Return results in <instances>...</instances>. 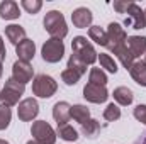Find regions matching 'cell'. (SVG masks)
I'll return each instance as SVG.
<instances>
[{
	"mask_svg": "<svg viewBox=\"0 0 146 144\" xmlns=\"http://www.w3.org/2000/svg\"><path fill=\"white\" fill-rule=\"evenodd\" d=\"M44 29L53 39H63L68 34V27H66V20L63 17V14L60 10H49L44 15Z\"/></svg>",
	"mask_w": 146,
	"mask_h": 144,
	"instance_id": "1",
	"label": "cell"
},
{
	"mask_svg": "<svg viewBox=\"0 0 146 144\" xmlns=\"http://www.w3.org/2000/svg\"><path fill=\"white\" fill-rule=\"evenodd\" d=\"M24 92H26V85L15 81L14 78H9L5 81L2 92H0V102H2V105H5V107H9V108L17 105L19 98L24 95Z\"/></svg>",
	"mask_w": 146,
	"mask_h": 144,
	"instance_id": "2",
	"label": "cell"
},
{
	"mask_svg": "<svg viewBox=\"0 0 146 144\" xmlns=\"http://www.w3.org/2000/svg\"><path fill=\"white\" fill-rule=\"evenodd\" d=\"M72 49H73V54H76V56H78L85 65H94V63L99 59L97 51H95V49H94V46L87 41V37H83V36L73 37Z\"/></svg>",
	"mask_w": 146,
	"mask_h": 144,
	"instance_id": "3",
	"label": "cell"
},
{
	"mask_svg": "<svg viewBox=\"0 0 146 144\" xmlns=\"http://www.w3.org/2000/svg\"><path fill=\"white\" fill-rule=\"evenodd\" d=\"M56 90H58V83L49 75L41 73L33 80V93L39 98H49L56 93Z\"/></svg>",
	"mask_w": 146,
	"mask_h": 144,
	"instance_id": "4",
	"label": "cell"
},
{
	"mask_svg": "<svg viewBox=\"0 0 146 144\" xmlns=\"http://www.w3.org/2000/svg\"><path fill=\"white\" fill-rule=\"evenodd\" d=\"M41 54H42V59L46 63H58L63 59L65 56V44L61 39H48L42 48H41Z\"/></svg>",
	"mask_w": 146,
	"mask_h": 144,
	"instance_id": "5",
	"label": "cell"
},
{
	"mask_svg": "<svg viewBox=\"0 0 146 144\" xmlns=\"http://www.w3.org/2000/svg\"><path fill=\"white\" fill-rule=\"evenodd\" d=\"M31 134H33L34 141L39 144H54L56 143V137H58L56 132L53 131V127L46 120H36V122H33Z\"/></svg>",
	"mask_w": 146,
	"mask_h": 144,
	"instance_id": "6",
	"label": "cell"
},
{
	"mask_svg": "<svg viewBox=\"0 0 146 144\" xmlns=\"http://www.w3.org/2000/svg\"><path fill=\"white\" fill-rule=\"evenodd\" d=\"M127 17H126V20H124V24H126V27H131V29H145L146 27V17H145V10L139 7V5H136L134 2L129 5V9H127Z\"/></svg>",
	"mask_w": 146,
	"mask_h": 144,
	"instance_id": "7",
	"label": "cell"
},
{
	"mask_svg": "<svg viewBox=\"0 0 146 144\" xmlns=\"http://www.w3.org/2000/svg\"><path fill=\"white\" fill-rule=\"evenodd\" d=\"M83 97L87 102L92 104H104L109 98V92L106 87L102 85H95V83H87L83 88Z\"/></svg>",
	"mask_w": 146,
	"mask_h": 144,
	"instance_id": "8",
	"label": "cell"
},
{
	"mask_svg": "<svg viewBox=\"0 0 146 144\" xmlns=\"http://www.w3.org/2000/svg\"><path fill=\"white\" fill-rule=\"evenodd\" d=\"M33 76H34V70H33V66H31L29 63L21 61V59H17V61L14 63V66H12V78H14L15 81L26 85L27 81L33 80Z\"/></svg>",
	"mask_w": 146,
	"mask_h": 144,
	"instance_id": "9",
	"label": "cell"
},
{
	"mask_svg": "<svg viewBox=\"0 0 146 144\" xmlns=\"http://www.w3.org/2000/svg\"><path fill=\"white\" fill-rule=\"evenodd\" d=\"M39 114V105L34 98H26L19 104L17 108V115L22 122H29L33 119H36V115Z\"/></svg>",
	"mask_w": 146,
	"mask_h": 144,
	"instance_id": "10",
	"label": "cell"
},
{
	"mask_svg": "<svg viewBox=\"0 0 146 144\" xmlns=\"http://www.w3.org/2000/svg\"><path fill=\"white\" fill-rule=\"evenodd\" d=\"M107 37H109V49L115 48V46H121V44H126L127 41V34L124 31V27H121V24L117 22H110L107 26Z\"/></svg>",
	"mask_w": 146,
	"mask_h": 144,
	"instance_id": "11",
	"label": "cell"
},
{
	"mask_svg": "<svg viewBox=\"0 0 146 144\" xmlns=\"http://www.w3.org/2000/svg\"><path fill=\"white\" fill-rule=\"evenodd\" d=\"M92 19H94V15H92V12H90L87 7H78V9L73 10V14H72L73 26L78 27V29H87V27H90Z\"/></svg>",
	"mask_w": 146,
	"mask_h": 144,
	"instance_id": "12",
	"label": "cell"
},
{
	"mask_svg": "<svg viewBox=\"0 0 146 144\" xmlns=\"http://www.w3.org/2000/svg\"><path fill=\"white\" fill-rule=\"evenodd\" d=\"M53 119L58 126L68 124V120L72 119V105L68 102H56L53 107Z\"/></svg>",
	"mask_w": 146,
	"mask_h": 144,
	"instance_id": "13",
	"label": "cell"
},
{
	"mask_svg": "<svg viewBox=\"0 0 146 144\" xmlns=\"http://www.w3.org/2000/svg\"><path fill=\"white\" fill-rule=\"evenodd\" d=\"M15 53H17V56H19L21 61L29 63V61L34 58V54H36V44H34V41L26 37L22 42H19V44L15 46Z\"/></svg>",
	"mask_w": 146,
	"mask_h": 144,
	"instance_id": "14",
	"label": "cell"
},
{
	"mask_svg": "<svg viewBox=\"0 0 146 144\" xmlns=\"http://www.w3.org/2000/svg\"><path fill=\"white\" fill-rule=\"evenodd\" d=\"M110 51H112V53H114V56L122 63V66H124L126 70H131V66L134 65V56L131 54V51H129L127 44L115 46V48H112Z\"/></svg>",
	"mask_w": 146,
	"mask_h": 144,
	"instance_id": "15",
	"label": "cell"
},
{
	"mask_svg": "<svg viewBox=\"0 0 146 144\" xmlns=\"http://www.w3.org/2000/svg\"><path fill=\"white\" fill-rule=\"evenodd\" d=\"M21 15V10H19V5L12 0H3L0 3V17L5 19V20H14V19H19Z\"/></svg>",
	"mask_w": 146,
	"mask_h": 144,
	"instance_id": "16",
	"label": "cell"
},
{
	"mask_svg": "<svg viewBox=\"0 0 146 144\" xmlns=\"http://www.w3.org/2000/svg\"><path fill=\"white\" fill-rule=\"evenodd\" d=\"M127 48L134 58H139L146 53V37L145 36H129L127 37Z\"/></svg>",
	"mask_w": 146,
	"mask_h": 144,
	"instance_id": "17",
	"label": "cell"
},
{
	"mask_svg": "<svg viewBox=\"0 0 146 144\" xmlns=\"http://www.w3.org/2000/svg\"><path fill=\"white\" fill-rule=\"evenodd\" d=\"M5 36L14 46H17L19 42H22L26 39V29L17 26V24H10L5 27Z\"/></svg>",
	"mask_w": 146,
	"mask_h": 144,
	"instance_id": "18",
	"label": "cell"
},
{
	"mask_svg": "<svg viewBox=\"0 0 146 144\" xmlns=\"http://www.w3.org/2000/svg\"><path fill=\"white\" fill-rule=\"evenodd\" d=\"M88 37H90L95 44H99V46H102V48H107V46H109L107 31H104L100 26H90V29H88Z\"/></svg>",
	"mask_w": 146,
	"mask_h": 144,
	"instance_id": "19",
	"label": "cell"
},
{
	"mask_svg": "<svg viewBox=\"0 0 146 144\" xmlns=\"http://www.w3.org/2000/svg\"><path fill=\"white\" fill-rule=\"evenodd\" d=\"M112 95H114V100H115L119 105H131L133 100H134L133 90L127 88V87H117Z\"/></svg>",
	"mask_w": 146,
	"mask_h": 144,
	"instance_id": "20",
	"label": "cell"
},
{
	"mask_svg": "<svg viewBox=\"0 0 146 144\" xmlns=\"http://www.w3.org/2000/svg\"><path fill=\"white\" fill-rule=\"evenodd\" d=\"M129 73H131L133 80H134L138 85L146 87V63L145 61H136V63L131 66Z\"/></svg>",
	"mask_w": 146,
	"mask_h": 144,
	"instance_id": "21",
	"label": "cell"
},
{
	"mask_svg": "<svg viewBox=\"0 0 146 144\" xmlns=\"http://www.w3.org/2000/svg\"><path fill=\"white\" fill-rule=\"evenodd\" d=\"M99 132H100V124H99V120H95V119H88L87 122L82 124V134H83L85 137H88V139H95V137L99 136Z\"/></svg>",
	"mask_w": 146,
	"mask_h": 144,
	"instance_id": "22",
	"label": "cell"
},
{
	"mask_svg": "<svg viewBox=\"0 0 146 144\" xmlns=\"http://www.w3.org/2000/svg\"><path fill=\"white\" fill-rule=\"evenodd\" d=\"M56 136H60V139H63V141H70V143H73V141L78 139V132L73 129V126H70V124L58 126Z\"/></svg>",
	"mask_w": 146,
	"mask_h": 144,
	"instance_id": "23",
	"label": "cell"
},
{
	"mask_svg": "<svg viewBox=\"0 0 146 144\" xmlns=\"http://www.w3.org/2000/svg\"><path fill=\"white\" fill-rule=\"evenodd\" d=\"M72 119L76 120V122H80V124L87 122L90 119V110H88V107L80 105V104L78 105H73L72 107Z\"/></svg>",
	"mask_w": 146,
	"mask_h": 144,
	"instance_id": "24",
	"label": "cell"
},
{
	"mask_svg": "<svg viewBox=\"0 0 146 144\" xmlns=\"http://www.w3.org/2000/svg\"><path fill=\"white\" fill-rule=\"evenodd\" d=\"M88 83H95V85H107V75L102 71L100 68H92L90 75H88Z\"/></svg>",
	"mask_w": 146,
	"mask_h": 144,
	"instance_id": "25",
	"label": "cell"
},
{
	"mask_svg": "<svg viewBox=\"0 0 146 144\" xmlns=\"http://www.w3.org/2000/svg\"><path fill=\"white\" fill-rule=\"evenodd\" d=\"M66 68H70V70H73V71H76L78 75H83V73H87V65L76 56V54H73L68 58V66Z\"/></svg>",
	"mask_w": 146,
	"mask_h": 144,
	"instance_id": "26",
	"label": "cell"
},
{
	"mask_svg": "<svg viewBox=\"0 0 146 144\" xmlns=\"http://www.w3.org/2000/svg\"><path fill=\"white\" fill-rule=\"evenodd\" d=\"M99 61H100V66L106 68L109 73H117V63L114 61V58H110L109 54L100 53L99 54Z\"/></svg>",
	"mask_w": 146,
	"mask_h": 144,
	"instance_id": "27",
	"label": "cell"
},
{
	"mask_svg": "<svg viewBox=\"0 0 146 144\" xmlns=\"http://www.w3.org/2000/svg\"><path fill=\"white\" fill-rule=\"evenodd\" d=\"M10 120H12V112H10V108L0 104V131H5V129L9 127Z\"/></svg>",
	"mask_w": 146,
	"mask_h": 144,
	"instance_id": "28",
	"label": "cell"
},
{
	"mask_svg": "<svg viewBox=\"0 0 146 144\" xmlns=\"http://www.w3.org/2000/svg\"><path fill=\"white\" fill-rule=\"evenodd\" d=\"M80 76H82V75H78L76 71H73V70H70V68L63 70V73H61V80H63V81H65V85H68V87L76 85V83H78V80H80Z\"/></svg>",
	"mask_w": 146,
	"mask_h": 144,
	"instance_id": "29",
	"label": "cell"
},
{
	"mask_svg": "<svg viewBox=\"0 0 146 144\" xmlns=\"http://www.w3.org/2000/svg\"><path fill=\"white\" fill-rule=\"evenodd\" d=\"M21 5L27 14H37L42 7V2L41 0H22Z\"/></svg>",
	"mask_w": 146,
	"mask_h": 144,
	"instance_id": "30",
	"label": "cell"
},
{
	"mask_svg": "<svg viewBox=\"0 0 146 144\" xmlns=\"http://www.w3.org/2000/svg\"><path fill=\"white\" fill-rule=\"evenodd\" d=\"M119 117H121V108L117 107L115 104H109L107 108L104 110V119L109 120V122H114V120H117Z\"/></svg>",
	"mask_w": 146,
	"mask_h": 144,
	"instance_id": "31",
	"label": "cell"
},
{
	"mask_svg": "<svg viewBox=\"0 0 146 144\" xmlns=\"http://www.w3.org/2000/svg\"><path fill=\"white\" fill-rule=\"evenodd\" d=\"M133 115H134L139 122H143V124L146 126V105H136Z\"/></svg>",
	"mask_w": 146,
	"mask_h": 144,
	"instance_id": "32",
	"label": "cell"
},
{
	"mask_svg": "<svg viewBox=\"0 0 146 144\" xmlns=\"http://www.w3.org/2000/svg\"><path fill=\"white\" fill-rule=\"evenodd\" d=\"M131 3H133V2H127V0H115V2H114V9H115L119 14H126Z\"/></svg>",
	"mask_w": 146,
	"mask_h": 144,
	"instance_id": "33",
	"label": "cell"
},
{
	"mask_svg": "<svg viewBox=\"0 0 146 144\" xmlns=\"http://www.w3.org/2000/svg\"><path fill=\"white\" fill-rule=\"evenodd\" d=\"M5 54H7V51H5V46H3V41H2V36H0V63L5 59Z\"/></svg>",
	"mask_w": 146,
	"mask_h": 144,
	"instance_id": "34",
	"label": "cell"
},
{
	"mask_svg": "<svg viewBox=\"0 0 146 144\" xmlns=\"http://www.w3.org/2000/svg\"><path fill=\"white\" fill-rule=\"evenodd\" d=\"M134 144H146V132H143V134L138 137V141H136Z\"/></svg>",
	"mask_w": 146,
	"mask_h": 144,
	"instance_id": "35",
	"label": "cell"
},
{
	"mask_svg": "<svg viewBox=\"0 0 146 144\" xmlns=\"http://www.w3.org/2000/svg\"><path fill=\"white\" fill-rule=\"evenodd\" d=\"M2 73H3V68H2V63H0V78H2Z\"/></svg>",
	"mask_w": 146,
	"mask_h": 144,
	"instance_id": "36",
	"label": "cell"
},
{
	"mask_svg": "<svg viewBox=\"0 0 146 144\" xmlns=\"http://www.w3.org/2000/svg\"><path fill=\"white\" fill-rule=\"evenodd\" d=\"M26 144H39V143H36V141H27Z\"/></svg>",
	"mask_w": 146,
	"mask_h": 144,
	"instance_id": "37",
	"label": "cell"
},
{
	"mask_svg": "<svg viewBox=\"0 0 146 144\" xmlns=\"http://www.w3.org/2000/svg\"><path fill=\"white\" fill-rule=\"evenodd\" d=\"M0 144H9V143H7L5 139H0Z\"/></svg>",
	"mask_w": 146,
	"mask_h": 144,
	"instance_id": "38",
	"label": "cell"
},
{
	"mask_svg": "<svg viewBox=\"0 0 146 144\" xmlns=\"http://www.w3.org/2000/svg\"><path fill=\"white\" fill-rule=\"evenodd\" d=\"M143 61H145V63H146V53H145V59H143Z\"/></svg>",
	"mask_w": 146,
	"mask_h": 144,
	"instance_id": "39",
	"label": "cell"
},
{
	"mask_svg": "<svg viewBox=\"0 0 146 144\" xmlns=\"http://www.w3.org/2000/svg\"><path fill=\"white\" fill-rule=\"evenodd\" d=\"M145 17H146V10H145Z\"/></svg>",
	"mask_w": 146,
	"mask_h": 144,
	"instance_id": "40",
	"label": "cell"
}]
</instances>
